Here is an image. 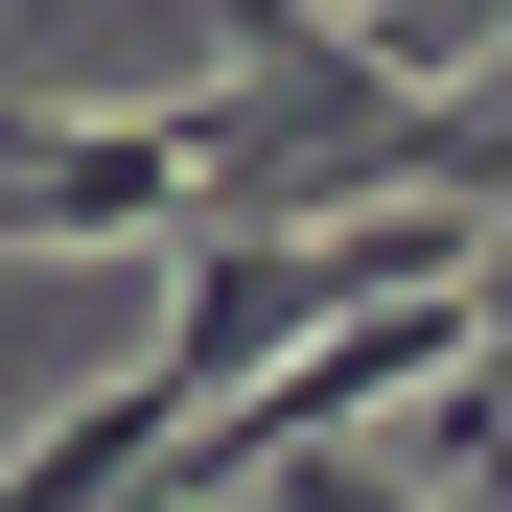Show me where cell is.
Masks as SVG:
<instances>
[{"instance_id": "6da1fadb", "label": "cell", "mask_w": 512, "mask_h": 512, "mask_svg": "<svg viewBox=\"0 0 512 512\" xmlns=\"http://www.w3.org/2000/svg\"><path fill=\"white\" fill-rule=\"evenodd\" d=\"M117 233H210V94H140V117L0 94V256H117Z\"/></svg>"}, {"instance_id": "3957f363", "label": "cell", "mask_w": 512, "mask_h": 512, "mask_svg": "<svg viewBox=\"0 0 512 512\" xmlns=\"http://www.w3.org/2000/svg\"><path fill=\"white\" fill-rule=\"evenodd\" d=\"M419 443H443V466H466V489H489V466H512V233H489V256H466V373H443V419H419Z\"/></svg>"}, {"instance_id": "7a4b0ae2", "label": "cell", "mask_w": 512, "mask_h": 512, "mask_svg": "<svg viewBox=\"0 0 512 512\" xmlns=\"http://www.w3.org/2000/svg\"><path fill=\"white\" fill-rule=\"evenodd\" d=\"M210 396H233V373L187 350V326H163V350H140V373H117L94 419H47V443L0 466V512H140L163 466H187V419H210Z\"/></svg>"}, {"instance_id": "277c9868", "label": "cell", "mask_w": 512, "mask_h": 512, "mask_svg": "<svg viewBox=\"0 0 512 512\" xmlns=\"http://www.w3.org/2000/svg\"><path fill=\"white\" fill-rule=\"evenodd\" d=\"M140 512H187V489H140Z\"/></svg>"}]
</instances>
